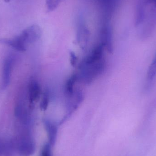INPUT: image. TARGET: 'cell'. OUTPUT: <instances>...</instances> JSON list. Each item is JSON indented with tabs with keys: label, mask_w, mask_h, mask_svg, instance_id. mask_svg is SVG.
<instances>
[{
	"label": "cell",
	"mask_w": 156,
	"mask_h": 156,
	"mask_svg": "<svg viewBox=\"0 0 156 156\" xmlns=\"http://www.w3.org/2000/svg\"><path fill=\"white\" fill-rule=\"evenodd\" d=\"M44 124L47 133L48 143L53 145L55 143L57 136V126L55 122L47 119L44 120Z\"/></svg>",
	"instance_id": "6"
},
{
	"label": "cell",
	"mask_w": 156,
	"mask_h": 156,
	"mask_svg": "<svg viewBox=\"0 0 156 156\" xmlns=\"http://www.w3.org/2000/svg\"><path fill=\"white\" fill-rule=\"evenodd\" d=\"M104 46L102 44L96 46L85 58L82 64L90 65L96 63L103 58Z\"/></svg>",
	"instance_id": "4"
},
{
	"label": "cell",
	"mask_w": 156,
	"mask_h": 156,
	"mask_svg": "<svg viewBox=\"0 0 156 156\" xmlns=\"http://www.w3.org/2000/svg\"><path fill=\"white\" fill-rule=\"evenodd\" d=\"M50 101V94L49 91L46 90L42 96V100L40 102V108L42 110L45 111L47 109Z\"/></svg>",
	"instance_id": "9"
},
{
	"label": "cell",
	"mask_w": 156,
	"mask_h": 156,
	"mask_svg": "<svg viewBox=\"0 0 156 156\" xmlns=\"http://www.w3.org/2000/svg\"><path fill=\"white\" fill-rule=\"evenodd\" d=\"M156 78V54L150 64L147 74V82L149 87Z\"/></svg>",
	"instance_id": "7"
},
{
	"label": "cell",
	"mask_w": 156,
	"mask_h": 156,
	"mask_svg": "<svg viewBox=\"0 0 156 156\" xmlns=\"http://www.w3.org/2000/svg\"><path fill=\"white\" fill-rule=\"evenodd\" d=\"M18 151L21 156H31L35 150V143L29 129H25L20 136Z\"/></svg>",
	"instance_id": "1"
},
{
	"label": "cell",
	"mask_w": 156,
	"mask_h": 156,
	"mask_svg": "<svg viewBox=\"0 0 156 156\" xmlns=\"http://www.w3.org/2000/svg\"><path fill=\"white\" fill-rule=\"evenodd\" d=\"M4 1L5 2H10L11 0H4Z\"/></svg>",
	"instance_id": "13"
},
{
	"label": "cell",
	"mask_w": 156,
	"mask_h": 156,
	"mask_svg": "<svg viewBox=\"0 0 156 156\" xmlns=\"http://www.w3.org/2000/svg\"><path fill=\"white\" fill-rule=\"evenodd\" d=\"M41 36V30L38 26L34 25L23 31L16 38L23 47L27 48V45L37 41Z\"/></svg>",
	"instance_id": "2"
},
{
	"label": "cell",
	"mask_w": 156,
	"mask_h": 156,
	"mask_svg": "<svg viewBox=\"0 0 156 156\" xmlns=\"http://www.w3.org/2000/svg\"><path fill=\"white\" fill-rule=\"evenodd\" d=\"M51 146L49 143L46 144L42 148L41 156H52Z\"/></svg>",
	"instance_id": "11"
},
{
	"label": "cell",
	"mask_w": 156,
	"mask_h": 156,
	"mask_svg": "<svg viewBox=\"0 0 156 156\" xmlns=\"http://www.w3.org/2000/svg\"><path fill=\"white\" fill-rule=\"evenodd\" d=\"M70 63L73 66H75L77 62V57L74 52L70 53Z\"/></svg>",
	"instance_id": "12"
},
{
	"label": "cell",
	"mask_w": 156,
	"mask_h": 156,
	"mask_svg": "<svg viewBox=\"0 0 156 156\" xmlns=\"http://www.w3.org/2000/svg\"><path fill=\"white\" fill-rule=\"evenodd\" d=\"M14 61L13 56L11 55L7 56L4 60L2 68V89H5L10 83Z\"/></svg>",
	"instance_id": "3"
},
{
	"label": "cell",
	"mask_w": 156,
	"mask_h": 156,
	"mask_svg": "<svg viewBox=\"0 0 156 156\" xmlns=\"http://www.w3.org/2000/svg\"><path fill=\"white\" fill-rule=\"evenodd\" d=\"M63 0H47V4L48 10L53 11L55 10L59 4Z\"/></svg>",
	"instance_id": "10"
},
{
	"label": "cell",
	"mask_w": 156,
	"mask_h": 156,
	"mask_svg": "<svg viewBox=\"0 0 156 156\" xmlns=\"http://www.w3.org/2000/svg\"><path fill=\"white\" fill-rule=\"evenodd\" d=\"M77 79V76L74 74L68 79L65 85V92L69 97H72L74 95L75 84Z\"/></svg>",
	"instance_id": "8"
},
{
	"label": "cell",
	"mask_w": 156,
	"mask_h": 156,
	"mask_svg": "<svg viewBox=\"0 0 156 156\" xmlns=\"http://www.w3.org/2000/svg\"><path fill=\"white\" fill-rule=\"evenodd\" d=\"M41 90L40 84L37 80L32 79L28 84V97L30 103L37 101L40 98Z\"/></svg>",
	"instance_id": "5"
}]
</instances>
